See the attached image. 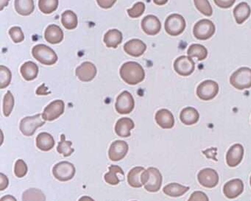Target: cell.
I'll return each mask as SVG.
<instances>
[{
    "instance_id": "cell-1",
    "label": "cell",
    "mask_w": 251,
    "mask_h": 201,
    "mask_svg": "<svg viewBox=\"0 0 251 201\" xmlns=\"http://www.w3.org/2000/svg\"><path fill=\"white\" fill-rule=\"evenodd\" d=\"M122 79L129 85H136L143 81L145 77L143 67L134 61H129L122 66L120 69Z\"/></svg>"
},
{
    "instance_id": "cell-2",
    "label": "cell",
    "mask_w": 251,
    "mask_h": 201,
    "mask_svg": "<svg viewBox=\"0 0 251 201\" xmlns=\"http://www.w3.org/2000/svg\"><path fill=\"white\" fill-rule=\"evenodd\" d=\"M162 175L155 167H149L142 175V182L148 192H157L162 185Z\"/></svg>"
},
{
    "instance_id": "cell-3",
    "label": "cell",
    "mask_w": 251,
    "mask_h": 201,
    "mask_svg": "<svg viewBox=\"0 0 251 201\" xmlns=\"http://www.w3.org/2000/svg\"><path fill=\"white\" fill-rule=\"evenodd\" d=\"M33 57L41 64L53 65L58 61V55L53 50L45 45H38L32 50Z\"/></svg>"
},
{
    "instance_id": "cell-4",
    "label": "cell",
    "mask_w": 251,
    "mask_h": 201,
    "mask_svg": "<svg viewBox=\"0 0 251 201\" xmlns=\"http://www.w3.org/2000/svg\"><path fill=\"white\" fill-rule=\"evenodd\" d=\"M230 84L239 90L251 87V69L242 67L233 73L230 77Z\"/></svg>"
},
{
    "instance_id": "cell-5",
    "label": "cell",
    "mask_w": 251,
    "mask_h": 201,
    "mask_svg": "<svg viewBox=\"0 0 251 201\" xmlns=\"http://www.w3.org/2000/svg\"><path fill=\"white\" fill-rule=\"evenodd\" d=\"M186 26L185 19L180 14H174L167 17L164 24V28L170 36H177L184 31Z\"/></svg>"
},
{
    "instance_id": "cell-6",
    "label": "cell",
    "mask_w": 251,
    "mask_h": 201,
    "mask_svg": "<svg viewBox=\"0 0 251 201\" xmlns=\"http://www.w3.org/2000/svg\"><path fill=\"white\" fill-rule=\"evenodd\" d=\"M45 124L42 114H36L32 117H25L21 120L20 128L23 135L26 136H31L34 134L39 127Z\"/></svg>"
},
{
    "instance_id": "cell-7",
    "label": "cell",
    "mask_w": 251,
    "mask_h": 201,
    "mask_svg": "<svg viewBox=\"0 0 251 201\" xmlns=\"http://www.w3.org/2000/svg\"><path fill=\"white\" fill-rule=\"evenodd\" d=\"M216 27L214 23L208 20H202L195 24L193 34L198 40H208L215 33Z\"/></svg>"
},
{
    "instance_id": "cell-8",
    "label": "cell",
    "mask_w": 251,
    "mask_h": 201,
    "mask_svg": "<svg viewBox=\"0 0 251 201\" xmlns=\"http://www.w3.org/2000/svg\"><path fill=\"white\" fill-rule=\"evenodd\" d=\"M75 167L68 161H61L54 166L52 173L55 178L60 181H68L75 175Z\"/></svg>"
},
{
    "instance_id": "cell-9",
    "label": "cell",
    "mask_w": 251,
    "mask_h": 201,
    "mask_svg": "<svg viewBox=\"0 0 251 201\" xmlns=\"http://www.w3.org/2000/svg\"><path fill=\"white\" fill-rule=\"evenodd\" d=\"M219 92V85L215 81L208 80L202 82L197 88V95L202 100L214 99Z\"/></svg>"
},
{
    "instance_id": "cell-10",
    "label": "cell",
    "mask_w": 251,
    "mask_h": 201,
    "mask_svg": "<svg viewBox=\"0 0 251 201\" xmlns=\"http://www.w3.org/2000/svg\"><path fill=\"white\" fill-rule=\"evenodd\" d=\"M135 106L134 99L130 92L124 91L122 92L116 102V110L120 114H128L133 111Z\"/></svg>"
},
{
    "instance_id": "cell-11",
    "label": "cell",
    "mask_w": 251,
    "mask_h": 201,
    "mask_svg": "<svg viewBox=\"0 0 251 201\" xmlns=\"http://www.w3.org/2000/svg\"><path fill=\"white\" fill-rule=\"evenodd\" d=\"M65 104L61 100L53 101L44 110L42 117L45 121L52 122L61 117L64 112Z\"/></svg>"
},
{
    "instance_id": "cell-12",
    "label": "cell",
    "mask_w": 251,
    "mask_h": 201,
    "mask_svg": "<svg viewBox=\"0 0 251 201\" xmlns=\"http://www.w3.org/2000/svg\"><path fill=\"white\" fill-rule=\"evenodd\" d=\"M198 180L200 184L204 187L211 189L218 184L219 175L214 169L205 168L198 173Z\"/></svg>"
},
{
    "instance_id": "cell-13",
    "label": "cell",
    "mask_w": 251,
    "mask_h": 201,
    "mask_svg": "<svg viewBox=\"0 0 251 201\" xmlns=\"http://www.w3.org/2000/svg\"><path fill=\"white\" fill-rule=\"evenodd\" d=\"M195 62L190 57L182 55L175 61L174 70L180 75H190L195 71Z\"/></svg>"
},
{
    "instance_id": "cell-14",
    "label": "cell",
    "mask_w": 251,
    "mask_h": 201,
    "mask_svg": "<svg viewBox=\"0 0 251 201\" xmlns=\"http://www.w3.org/2000/svg\"><path fill=\"white\" fill-rule=\"evenodd\" d=\"M128 145L123 140L113 142L108 151V156L112 161H119L123 159L128 152Z\"/></svg>"
},
{
    "instance_id": "cell-15",
    "label": "cell",
    "mask_w": 251,
    "mask_h": 201,
    "mask_svg": "<svg viewBox=\"0 0 251 201\" xmlns=\"http://www.w3.org/2000/svg\"><path fill=\"white\" fill-rule=\"evenodd\" d=\"M244 191V183L241 179L229 180L223 186V193L228 199H234L239 197Z\"/></svg>"
},
{
    "instance_id": "cell-16",
    "label": "cell",
    "mask_w": 251,
    "mask_h": 201,
    "mask_svg": "<svg viewBox=\"0 0 251 201\" xmlns=\"http://www.w3.org/2000/svg\"><path fill=\"white\" fill-rule=\"evenodd\" d=\"M243 146L241 144H235L230 147L226 154V163L230 167H235L240 164L244 156Z\"/></svg>"
},
{
    "instance_id": "cell-17",
    "label": "cell",
    "mask_w": 251,
    "mask_h": 201,
    "mask_svg": "<svg viewBox=\"0 0 251 201\" xmlns=\"http://www.w3.org/2000/svg\"><path fill=\"white\" fill-rule=\"evenodd\" d=\"M76 76L83 82L92 81L97 75V68L95 64L91 62L83 63L77 67L75 71Z\"/></svg>"
},
{
    "instance_id": "cell-18",
    "label": "cell",
    "mask_w": 251,
    "mask_h": 201,
    "mask_svg": "<svg viewBox=\"0 0 251 201\" xmlns=\"http://www.w3.org/2000/svg\"><path fill=\"white\" fill-rule=\"evenodd\" d=\"M142 28L146 34L155 36L161 31V23L158 17L148 15L142 20Z\"/></svg>"
},
{
    "instance_id": "cell-19",
    "label": "cell",
    "mask_w": 251,
    "mask_h": 201,
    "mask_svg": "<svg viewBox=\"0 0 251 201\" xmlns=\"http://www.w3.org/2000/svg\"><path fill=\"white\" fill-rule=\"evenodd\" d=\"M147 50V45L139 39H132L129 42H126L124 45V50L126 53L130 56H142Z\"/></svg>"
},
{
    "instance_id": "cell-20",
    "label": "cell",
    "mask_w": 251,
    "mask_h": 201,
    "mask_svg": "<svg viewBox=\"0 0 251 201\" xmlns=\"http://www.w3.org/2000/svg\"><path fill=\"white\" fill-rule=\"evenodd\" d=\"M157 124L164 129H171L175 126V118L173 113L167 109L159 110L157 111L155 117Z\"/></svg>"
},
{
    "instance_id": "cell-21",
    "label": "cell",
    "mask_w": 251,
    "mask_h": 201,
    "mask_svg": "<svg viewBox=\"0 0 251 201\" xmlns=\"http://www.w3.org/2000/svg\"><path fill=\"white\" fill-rule=\"evenodd\" d=\"M134 127V123L131 119L124 117L120 119L116 123L115 132L120 137H129L131 135L130 130Z\"/></svg>"
},
{
    "instance_id": "cell-22",
    "label": "cell",
    "mask_w": 251,
    "mask_h": 201,
    "mask_svg": "<svg viewBox=\"0 0 251 201\" xmlns=\"http://www.w3.org/2000/svg\"><path fill=\"white\" fill-rule=\"evenodd\" d=\"M45 39L52 45L61 43L64 39V32L59 26L51 25L45 30Z\"/></svg>"
},
{
    "instance_id": "cell-23",
    "label": "cell",
    "mask_w": 251,
    "mask_h": 201,
    "mask_svg": "<svg viewBox=\"0 0 251 201\" xmlns=\"http://www.w3.org/2000/svg\"><path fill=\"white\" fill-rule=\"evenodd\" d=\"M199 112L192 107H186L180 114V120L186 126H192L199 121Z\"/></svg>"
},
{
    "instance_id": "cell-24",
    "label": "cell",
    "mask_w": 251,
    "mask_h": 201,
    "mask_svg": "<svg viewBox=\"0 0 251 201\" xmlns=\"http://www.w3.org/2000/svg\"><path fill=\"white\" fill-rule=\"evenodd\" d=\"M251 14V7L247 2H241L233 9V16L236 23L239 25H242V23H245L249 18Z\"/></svg>"
},
{
    "instance_id": "cell-25",
    "label": "cell",
    "mask_w": 251,
    "mask_h": 201,
    "mask_svg": "<svg viewBox=\"0 0 251 201\" xmlns=\"http://www.w3.org/2000/svg\"><path fill=\"white\" fill-rule=\"evenodd\" d=\"M36 146L42 151H50L55 146V140L52 135L43 132L40 133L36 137Z\"/></svg>"
},
{
    "instance_id": "cell-26",
    "label": "cell",
    "mask_w": 251,
    "mask_h": 201,
    "mask_svg": "<svg viewBox=\"0 0 251 201\" xmlns=\"http://www.w3.org/2000/svg\"><path fill=\"white\" fill-rule=\"evenodd\" d=\"M123 33L117 29L108 30L104 36V43L108 48H117L123 42Z\"/></svg>"
},
{
    "instance_id": "cell-27",
    "label": "cell",
    "mask_w": 251,
    "mask_h": 201,
    "mask_svg": "<svg viewBox=\"0 0 251 201\" xmlns=\"http://www.w3.org/2000/svg\"><path fill=\"white\" fill-rule=\"evenodd\" d=\"M20 72L25 80L27 81H31L37 77L39 74V67L37 64H35L33 61H27L22 66Z\"/></svg>"
},
{
    "instance_id": "cell-28",
    "label": "cell",
    "mask_w": 251,
    "mask_h": 201,
    "mask_svg": "<svg viewBox=\"0 0 251 201\" xmlns=\"http://www.w3.org/2000/svg\"><path fill=\"white\" fill-rule=\"evenodd\" d=\"M189 190V186H183L177 183H171L163 188V192L165 195L173 198L182 196Z\"/></svg>"
},
{
    "instance_id": "cell-29",
    "label": "cell",
    "mask_w": 251,
    "mask_h": 201,
    "mask_svg": "<svg viewBox=\"0 0 251 201\" xmlns=\"http://www.w3.org/2000/svg\"><path fill=\"white\" fill-rule=\"evenodd\" d=\"M145 169L142 167H136L132 169L127 175V182L133 188H140L143 186L142 182V175Z\"/></svg>"
},
{
    "instance_id": "cell-30",
    "label": "cell",
    "mask_w": 251,
    "mask_h": 201,
    "mask_svg": "<svg viewBox=\"0 0 251 201\" xmlns=\"http://www.w3.org/2000/svg\"><path fill=\"white\" fill-rule=\"evenodd\" d=\"M15 9L20 15H30L34 11L35 5L33 0H15Z\"/></svg>"
},
{
    "instance_id": "cell-31",
    "label": "cell",
    "mask_w": 251,
    "mask_h": 201,
    "mask_svg": "<svg viewBox=\"0 0 251 201\" xmlns=\"http://www.w3.org/2000/svg\"><path fill=\"white\" fill-rule=\"evenodd\" d=\"M108 169H109V172L104 176L105 181L108 183V184L113 185V186L118 184L120 182V180L117 177V175L120 174L123 176H125L123 169L117 165L110 166Z\"/></svg>"
},
{
    "instance_id": "cell-32",
    "label": "cell",
    "mask_w": 251,
    "mask_h": 201,
    "mask_svg": "<svg viewBox=\"0 0 251 201\" xmlns=\"http://www.w3.org/2000/svg\"><path fill=\"white\" fill-rule=\"evenodd\" d=\"M61 23L67 30H74L78 25V20L75 13L72 11H66L61 16Z\"/></svg>"
},
{
    "instance_id": "cell-33",
    "label": "cell",
    "mask_w": 251,
    "mask_h": 201,
    "mask_svg": "<svg viewBox=\"0 0 251 201\" xmlns=\"http://www.w3.org/2000/svg\"><path fill=\"white\" fill-rule=\"evenodd\" d=\"M188 56L198 58V61H202L208 56V50L205 47L198 44H194L189 47L187 51Z\"/></svg>"
},
{
    "instance_id": "cell-34",
    "label": "cell",
    "mask_w": 251,
    "mask_h": 201,
    "mask_svg": "<svg viewBox=\"0 0 251 201\" xmlns=\"http://www.w3.org/2000/svg\"><path fill=\"white\" fill-rule=\"evenodd\" d=\"M23 201H46V196L40 189L30 188L23 193Z\"/></svg>"
},
{
    "instance_id": "cell-35",
    "label": "cell",
    "mask_w": 251,
    "mask_h": 201,
    "mask_svg": "<svg viewBox=\"0 0 251 201\" xmlns=\"http://www.w3.org/2000/svg\"><path fill=\"white\" fill-rule=\"evenodd\" d=\"M58 4V0H39V8L44 14H50L56 11Z\"/></svg>"
},
{
    "instance_id": "cell-36",
    "label": "cell",
    "mask_w": 251,
    "mask_h": 201,
    "mask_svg": "<svg viewBox=\"0 0 251 201\" xmlns=\"http://www.w3.org/2000/svg\"><path fill=\"white\" fill-rule=\"evenodd\" d=\"M73 142L66 140L65 135H61V142L57 147V151L60 154H63L64 157H68L74 152L75 150L72 148Z\"/></svg>"
},
{
    "instance_id": "cell-37",
    "label": "cell",
    "mask_w": 251,
    "mask_h": 201,
    "mask_svg": "<svg viewBox=\"0 0 251 201\" xmlns=\"http://www.w3.org/2000/svg\"><path fill=\"white\" fill-rule=\"evenodd\" d=\"M11 77H12V74L11 70L5 66H1L0 67V89H3L8 87L11 83Z\"/></svg>"
},
{
    "instance_id": "cell-38",
    "label": "cell",
    "mask_w": 251,
    "mask_h": 201,
    "mask_svg": "<svg viewBox=\"0 0 251 201\" xmlns=\"http://www.w3.org/2000/svg\"><path fill=\"white\" fill-rule=\"evenodd\" d=\"M195 7L198 11L206 17H211L213 14L212 7L210 5L208 0H194Z\"/></svg>"
},
{
    "instance_id": "cell-39",
    "label": "cell",
    "mask_w": 251,
    "mask_h": 201,
    "mask_svg": "<svg viewBox=\"0 0 251 201\" xmlns=\"http://www.w3.org/2000/svg\"><path fill=\"white\" fill-rule=\"evenodd\" d=\"M14 106V98L10 91L7 92L3 100V114L5 117H9Z\"/></svg>"
},
{
    "instance_id": "cell-40",
    "label": "cell",
    "mask_w": 251,
    "mask_h": 201,
    "mask_svg": "<svg viewBox=\"0 0 251 201\" xmlns=\"http://www.w3.org/2000/svg\"><path fill=\"white\" fill-rule=\"evenodd\" d=\"M145 11V5L142 2L135 4L131 9L127 10V14L131 18H139L142 15Z\"/></svg>"
},
{
    "instance_id": "cell-41",
    "label": "cell",
    "mask_w": 251,
    "mask_h": 201,
    "mask_svg": "<svg viewBox=\"0 0 251 201\" xmlns=\"http://www.w3.org/2000/svg\"><path fill=\"white\" fill-rule=\"evenodd\" d=\"M27 164L23 159L17 160L14 167V173L17 177H23L27 174Z\"/></svg>"
},
{
    "instance_id": "cell-42",
    "label": "cell",
    "mask_w": 251,
    "mask_h": 201,
    "mask_svg": "<svg viewBox=\"0 0 251 201\" xmlns=\"http://www.w3.org/2000/svg\"><path fill=\"white\" fill-rule=\"evenodd\" d=\"M10 36L15 43H20L25 40V35L20 27H13L9 30Z\"/></svg>"
},
{
    "instance_id": "cell-43",
    "label": "cell",
    "mask_w": 251,
    "mask_h": 201,
    "mask_svg": "<svg viewBox=\"0 0 251 201\" xmlns=\"http://www.w3.org/2000/svg\"><path fill=\"white\" fill-rule=\"evenodd\" d=\"M188 201H209L206 194L201 191H195L191 195Z\"/></svg>"
},
{
    "instance_id": "cell-44",
    "label": "cell",
    "mask_w": 251,
    "mask_h": 201,
    "mask_svg": "<svg viewBox=\"0 0 251 201\" xmlns=\"http://www.w3.org/2000/svg\"><path fill=\"white\" fill-rule=\"evenodd\" d=\"M216 5L221 8H230L233 6V4L236 2V0H214Z\"/></svg>"
},
{
    "instance_id": "cell-45",
    "label": "cell",
    "mask_w": 251,
    "mask_h": 201,
    "mask_svg": "<svg viewBox=\"0 0 251 201\" xmlns=\"http://www.w3.org/2000/svg\"><path fill=\"white\" fill-rule=\"evenodd\" d=\"M98 5L103 9H109L112 8L113 5L116 3L117 0H97Z\"/></svg>"
},
{
    "instance_id": "cell-46",
    "label": "cell",
    "mask_w": 251,
    "mask_h": 201,
    "mask_svg": "<svg viewBox=\"0 0 251 201\" xmlns=\"http://www.w3.org/2000/svg\"><path fill=\"white\" fill-rule=\"evenodd\" d=\"M8 186V178L3 173H0V191H3Z\"/></svg>"
},
{
    "instance_id": "cell-47",
    "label": "cell",
    "mask_w": 251,
    "mask_h": 201,
    "mask_svg": "<svg viewBox=\"0 0 251 201\" xmlns=\"http://www.w3.org/2000/svg\"><path fill=\"white\" fill-rule=\"evenodd\" d=\"M0 201H17V199L14 198L12 195H5V196L2 197L0 200Z\"/></svg>"
},
{
    "instance_id": "cell-48",
    "label": "cell",
    "mask_w": 251,
    "mask_h": 201,
    "mask_svg": "<svg viewBox=\"0 0 251 201\" xmlns=\"http://www.w3.org/2000/svg\"><path fill=\"white\" fill-rule=\"evenodd\" d=\"M9 1L10 0H0V5H1L0 10H1V11H2L5 7L8 6Z\"/></svg>"
},
{
    "instance_id": "cell-49",
    "label": "cell",
    "mask_w": 251,
    "mask_h": 201,
    "mask_svg": "<svg viewBox=\"0 0 251 201\" xmlns=\"http://www.w3.org/2000/svg\"><path fill=\"white\" fill-rule=\"evenodd\" d=\"M154 3L157 5H164L167 3L168 0H153Z\"/></svg>"
},
{
    "instance_id": "cell-50",
    "label": "cell",
    "mask_w": 251,
    "mask_h": 201,
    "mask_svg": "<svg viewBox=\"0 0 251 201\" xmlns=\"http://www.w3.org/2000/svg\"><path fill=\"white\" fill-rule=\"evenodd\" d=\"M78 201H95V200L92 199L91 197L83 196L80 198Z\"/></svg>"
},
{
    "instance_id": "cell-51",
    "label": "cell",
    "mask_w": 251,
    "mask_h": 201,
    "mask_svg": "<svg viewBox=\"0 0 251 201\" xmlns=\"http://www.w3.org/2000/svg\"><path fill=\"white\" fill-rule=\"evenodd\" d=\"M250 184H251V178H250Z\"/></svg>"
}]
</instances>
